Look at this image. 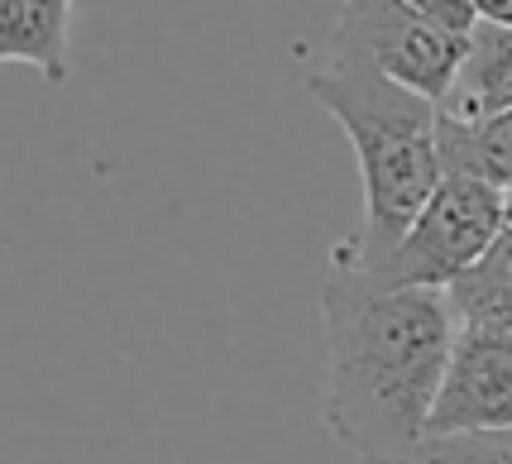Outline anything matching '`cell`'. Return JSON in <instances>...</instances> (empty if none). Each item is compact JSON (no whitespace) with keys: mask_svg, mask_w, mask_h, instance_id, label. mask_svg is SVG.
I'll list each match as a JSON object with an SVG mask.
<instances>
[{"mask_svg":"<svg viewBox=\"0 0 512 464\" xmlns=\"http://www.w3.org/2000/svg\"><path fill=\"white\" fill-rule=\"evenodd\" d=\"M326 431L359 464H426L460 321L436 288H374L331 264L321 283Z\"/></svg>","mask_w":512,"mask_h":464,"instance_id":"obj_1","label":"cell"},{"mask_svg":"<svg viewBox=\"0 0 512 464\" xmlns=\"http://www.w3.org/2000/svg\"><path fill=\"white\" fill-rule=\"evenodd\" d=\"M307 91L350 134L364 182V221L335 244L350 259H374L412 230L446 182L441 163V101L383 77L355 58H326L307 72Z\"/></svg>","mask_w":512,"mask_h":464,"instance_id":"obj_2","label":"cell"},{"mask_svg":"<svg viewBox=\"0 0 512 464\" xmlns=\"http://www.w3.org/2000/svg\"><path fill=\"white\" fill-rule=\"evenodd\" d=\"M503 230H508V192H498L479 177L446 173L436 197L426 201V211L393 249H383L374 259H350V254L331 249V264L355 268L374 288L446 292L460 273H469L489 254V244Z\"/></svg>","mask_w":512,"mask_h":464,"instance_id":"obj_3","label":"cell"},{"mask_svg":"<svg viewBox=\"0 0 512 464\" xmlns=\"http://www.w3.org/2000/svg\"><path fill=\"white\" fill-rule=\"evenodd\" d=\"M469 39L450 34L412 0H340L331 34V58L379 67L402 87L422 91L431 101H446L465 67Z\"/></svg>","mask_w":512,"mask_h":464,"instance_id":"obj_4","label":"cell"},{"mask_svg":"<svg viewBox=\"0 0 512 464\" xmlns=\"http://www.w3.org/2000/svg\"><path fill=\"white\" fill-rule=\"evenodd\" d=\"M512 426V331H460L431 412V441Z\"/></svg>","mask_w":512,"mask_h":464,"instance_id":"obj_5","label":"cell"},{"mask_svg":"<svg viewBox=\"0 0 512 464\" xmlns=\"http://www.w3.org/2000/svg\"><path fill=\"white\" fill-rule=\"evenodd\" d=\"M72 0H0V58L34 67L53 87L67 82Z\"/></svg>","mask_w":512,"mask_h":464,"instance_id":"obj_6","label":"cell"},{"mask_svg":"<svg viewBox=\"0 0 512 464\" xmlns=\"http://www.w3.org/2000/svg\"><path fill=\"white\" fill-rule=\"evenodd\" d=\"M503 111H512V29L479 20V29L469 34L465 67L441 101V115L446 120H489Z\"/></svg>","mask_w":512,"mask_h":464,"instance_id":"obj_7","label":"cell"},{"mask_svg":"<svg viewBox=\"0 0 512 464\" xmlns=\"http://www.w3.org/2000/svg\"><path fill=\"white\" fill-rule=\"evenodd\" d=\"M460 331H512V225L479 264L446 288Z\"/></svg>","mask_w":512,"mask_h":464,"instance_id":"obj_8","label":"cell"},{"mask_svg":"<svg viewBox=\"0 0 512 464\" xmlns=\"http://www.w3.org/2000/svg\"><path fill=\"white\" fill-rule=\"evenodd\" d=\"M441 163L446 173L479 177L512 192V111L489 120H446L441 115Z\"/></svg>","mask_w":512,"mask_h":464,"instance_id":"obj_9","label":"cell"},{"mask_svg":"<svg viewBox=\"0 0 512 464\" xmlns=\"http://www.w3.org/2000/svg\"><path fill=\"white\" fill-rule=\"evenodd\" d=\"M426 464H512V426L484 436H446L426 445Z\"/></svg>","mask_w":512,"mask_h":464,"instance_id":"obj_10","label":"cell"},{"mask_svg":"<svg viewBox=\"0 0 512 464\" xmlns=\"http://www.w3.org/2000/svg\"><path fill=\"white\" fill-rule=\"evenodd\" d=\"M417 10H426L436 24H446L450 34H460L469 39L474 29H479V10H474V0H412Z\"/></svg>","mask_w":512,"mask_h":464,"instance_id":"obj_11","label":"cell"},{"mask_svg":"<svg viewBox=\"0 0 512 464\" xmlns=\"http://www.w3.org/2000/svg\"><path fill=\"white\" fill-rule=\"evenodd\" d=\"M508 225H512V192H508Z\"/></svg>","mask_w":512,"mask_h":464,"instance_id":"obj_12","label":"cell"}]
</instances>
